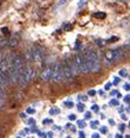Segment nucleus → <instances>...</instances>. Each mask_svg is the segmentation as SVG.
Segmentation results:
<instances>
[{
    "instance_id": "obj_1",
    "label": "nucleus",
    "mask_w": 130,
    "mask_h": 138,
    "mask_svg": "<svg viewBox=\"0 0 130 138\" xmlns=\"http://www.w3.org/2000/svg\"><path fill=\"white\" fill-rule=\"evenodd\" d=\"M22 68H24V59L21 56H19V55H15L13 63H12L10 69V78L13 83H18L20 74L24 70Z\"/></svg>"
},
{
    "instance_id": "obj_2",
    "label": "nucleus",
    "mask_w": 130,
    "mask_h": 138,
    "mask_svg": "<svg viewBox=\"0 0 130 138\" xmlns=\"http://www.w3.org/2000/svg\"><path fill=\"white\" fill-rule=\"evenodd\" d=\"M83 55H84V57H86V60H87V63H88L89 71L90 73H99L101 70L99 54L95 51H93V49H88Z\"/></svg>"
},
{
    "instance_id": "obj_3",
    "label": "nucleus",
    "mask_w": 130,
    "mask_h": 138,
    "mask_svg": "<svg viewBox=\"0 0 130 138\" xmlns=\"http://www.w3.org/2000/svg\"><path fill=\"white\" fill-rule=\"evenodd\" d=\"M123 56H124L123 51H122L121 48H116V49L107 52L106 56H104V62H106L107 64H109V66H111V64H114L116 61L121 60Z\"/></svg>"
},
{
    "instance_id": "obj_4",
    "label": "nucleus",
    "mask_w": 130,
    "mask_h": 138,
    "mask_svg": "<svg viewBox=\"0 0 130 138\" xmlns=\"http://www.w3.org/2000/svg\"><path fill=\"white\" fill-rule=\"evenodd\" d=\"M33 77H34V69L32 67H26V68H24L22 73L20 74L18 84L20 87H25V85H27L33 80Z\"/></svg>"
},
{
    "instance_id": "obj_5",
    "label": "nucleus",
    "mask_w": 130,
    "mask_h": 138,
    "mask_svg": "<svg viewBox=\"0 0 130 138\" xmlns=\"http://www.w3.org/2000/svg\"><path fill=\"white\" fill-rule=\"evenodd\" d=\"M74 61H75L76 66L79 68V71L82 73V74H87L89 73V67H88V63H87V60L84 55L83 54H77L75 57H74Z\"/></svg>"
},
{
    "instance_id": "obj_6",
    "label": "nucleus",
    "mask_w": 130,
    "mask_h": 138,
    "mask_svg": "<svg viewBox=\"0 0 130 138\" xmlns=\"http://www.w3.org/2000/svg\"><path fill=\"white\" fill-rule=\"evenodd\" d=\"M62 67H63V81H68L70 82L73 78L75 77V74L72 69V66L69 63L68 60H66L63 63H62Z\"/></svg>"
},
{
    "instance_id": "obj_7",
    "label": "nucleus",
    "mask_w": 130,
    "mask_h": 138,
    "mask_svg": "<svg viewBox=\"0 0 130 138\" xmlns=\"http://www.w3.org/2000/svg\"><path fill=\"white\" fill-rule=\"evenodd\" d=\"M55 83L63 81V67L61 63H56L54 66V74H53V78H52Z\"/></svg>"
},
{
    "instance_id": "obj_8",
    "label": "nucleus",
    "mask_w": 130,
    "mask_h": 138,
    "mask_svg": "<svg viewBox=\"0 0 130 138\" xmlns=\"http://www.w3.org/2000/svg\"><path fill=\"white\" fill-rule=\"evenodd\" d=\"M32 54H33V60L35 62H41L45 57L44 49L41 47H34L32 48Z\"/></svg>"
},
{
    "instance_id": "obj_9",
    "label": "nucleus",
    "mask_w": 130,
    "mask_h": 138,
    "mask_svg": "<svg viewBox=\"0 0 130 138\" xmlns=\"http://www.w3.org/2000/svg\"><path fill=\"white\" fill-rule=\"evenodd\" d=\"M53 74H54V67L45 68L42 73L40 74V80L41 81H49L53 78Z\"/></svg>"
},
{
    "instance_id": "obj_10",
    "label": "nucleus",
    "mask_w": 130,
    "mask_h": 138,
    "mask_svg": "<svg viewBox=\"0 0 130 138\" xmlns=\"http://www.w3.org/2000/svg\"><path fill=\"white\" fill-rule=\"evenodd\" d=\"M18 43H19V36H18L17 34L12 35V37L8 40V47H15Z\"/></svg>"
},
{
    "instance_id": "obj_11",
    "label": "nucleus",
    "mask_w": 130,
    "mask_h": 138,
    "mask_svg": "<svg viewBox=\"0 0 130 138\" xmlns=\"http://www.w3.org/2000/svg\"><path fill=\"white\" fill-rule=\"evenodd\" d=\"M94 15H95V18H97V19H104V18H106V13H103V12H97V13H95Z\"/></svg>"
},
{
    "instance_id": "obj_12",
    "label": "nucleus",
    "mask_w": 130,
    "mask_h": 138,
    "mask_svg": "<svg viewBox=\"0 0 130 138\" xmlns=\"http://www.w3.org/2000/svg\"><path fill=\"white\" fill-rule=\"evenodd\" d=\"M60 112V110H59L58 108H52L49 109V115H55V114H59Z\"/></svg>"
},
{
    "instance_id": "obj_13",
    "label": "nucleus",
    "mask_w": 130,
    "mask_h": 138,
    "mask_svg": "<svg viewBox=\"0 0 130 138\" xmlns=\"http://www.w3.org/2000/svg\"><path fill=\"white\" fill-rule=\"evenodd\" d=\"M109 104L113 105V107H117V105H118V101H117V100H111Z\"/></svg>"
},
{
    "instance_id": "obj_14",
    "label": "nucleus",
    "mask_w": 130,
    "mask_h": 138,
    "mask_svg": "<svg viewBox=\"0 0 130 138\" xmlns=\"http://www.w3.org/2000/svg\"><path fill=\"white\" fill-rule=\"evenodd\" d=\"M97 125H99V122H97V121H93L92 123H90V126H92L93 129L97 128Z\"/></svg>"
},
{
    "instance_id": "obj_15",
    "label": "nucleus",
    "mask_w": 130,
    "mask_h": 138,
    "mask_svg": "<svg viewBox=\"0 0 130 138\" xmlns=\"http://www.w3.org/2000/svg\"><path fill=\"white\" fill-rule=\"evenodd\" d=\"M77 125H79L80 128L82 129V128H84V126H86V123H84V121H77Z\"/></svg>"
},
{
    "instance_id": "obj_16",
    "label": "nucleus",
    "mask_w": 130,
    "mask_h": 138,
    "mask_svg": "<svg viewBox=\"0 0 130 138\" xmlns=\"http://www.w3.org/2000/svg\"><path fill=\"white\" fill-rule=\"evenodd\" d=\"M83 109H84L83 103H79V104H77V110H79V111H83Z\"/></svg>"
},
{
    "instance_id": "obj_17",
    "label": "nucleus",
    "mask_w": 130,
    "mask_h": 138,
    "mask_svg": "<svg viewBox=\"0 0 130 138\" xmlns=\"http://www.w3.org/2000/svg\"><path fill=\"white\" fill-rule=\"evenodd\" d=\"M120 75L121 76H123V77H125L128 75V73H127V70H124V69H122V70H120Z\"/></svg>"
},
{
    "instance_id": "obj_18",
    "label": "nucleus",
    "mask_w": 130,
    "mask_h": 138,
    "mask_svg": "<svg viewBox=\"0 0 130 138\" xmlns=\"http://www.w3.org/2000/svg\"><path fill=\"white\" fill-rule=\"evenodd\" d=\"M65 104H66V107H67V108H73V107H74L73 102H70V101H69V102H66Z\"/></svg>"
},
{
    "instance_id": "obj_19",
    "label": "nucleus",
    "mask_w": 130,
    "mask_h": 138,
    "mask_svg": "<svg viewBox=\"0 0 130 138\" xmlns=\"http://www.w3.org/2000/svg\"><path fill=\"white\" fill-rule=\"evenodd\" d=\"M1 33L5 34V35H7V34H8V28H7V27L1 28Z\"/></svg>"
},
{
    "instance_id": "obj_20",
    "label": "nucleus",
    "mask_w": 130,
    "mask_h": 138,
    "mask_svg": "<svg viewBox=\"0 0 130 138\" xmlns=\"http://www.w3.org/2000/svg\"><path fill=\"white\" fill-rule=\"evenodd\" d=\"M100 130H101V133H107V132H108V129H107L106 126H102Z\"/></svg>"
},
{
    "instance_id": "obj_21",
    "label": "nucleus",
    "mask_w": 130,
    "mask_h": 138,
    "mask_svg": "<svg viewBox=\"0 0 130 138\" xmlns=\"http://www.w3.org/2000/svg\"><path fill=\"white\" fill-rule=\"evenodd\" d=\"M34 112H35V109H33V108L27 109V114H34Z\"/></svg>"
},
{
    "instance_id": "obj_22",
    "label": "nucleus",
    "mask_w": 130,
    "mask_h": 138,
    "mask_svg": "<svg viewBox=\"0 0 130 138\" xmlns=\"http://www.w3.org/2000/svg\"><path fill=\"white\" fill-rule=\"evenodd\" d=\"M115 41H117V37L116 36H113V37H110L109 40H108V42H115Z\"/></svg>"
},
{
    "instance_id": "obj_23",
    "label": "nucleus",
    "mask_w": 130,
    "mask_h": 138,
    "mask_svg": "<svg viewBox=\"0 0 130 138\" xmlns=\"http://www.w3.org/2000/svg\"><path fill=\"white\" fill-rule=\"evenodd\" d=\"M88 95H89V96H94V95H96V91L95 90H89Z\"/></svg>"
},
{
    "instance_id": "obj_24",
    "label": "nucleus",
    "mask_w": 130,
    "mask_h": 138,
    "mask_svg": "<svg viewBox=\"0 0 130 138\" xmlns=\"http://www.w3.org/2000/svg\"><path fill=\"white\" fill-rule=\"evenodd\" d=\"M84 137H86L84 132H83V131H80V132H79V138H84Z\"/></svg>"
},
{
    "instance_id": "obj_25",
    "label": "nucleus",
    "mask_w": 130,
    "mask_h": 138,
    "mask_svg": "<svg viewBox=\"0 0 130 138\" xmlns=\"http://www.w3.org/2000/svg\"><path fill=\"white\" fill-rule=\"evenodd\" d=\"M90 117H92V114H90V112H86V115H84V118H86V119H89Z\"/></svg>"
},
{
    "instance_id": "obj_26",
    "label": "nucleus",
    "mask_w": 130,
    "mask_h": 138,
    "mask_svg": "<svg viewBox=\"0 0 130 138\" xmlns=\"http://www.w3.org/2000/svg\"><path fill=\"white\" fill-rule=\"evenodd\" d=\"M124 102H127V103H129V102H130V95H127V96L124 97Z\"/></svg>"
},
{
    "instance_id": "obj_27",
    "label": "nucleus",
    "mask_w": 130,
    "mask_h": 138,
    "mask_svg": "<svg viewBox=\"0 0 130 138\" xmlns=\"http://www.w3.org/2000/svg\"><path fill=\"white\" fill-rule=\"evenodd\" d=\"M110 87H111V83H107L106 85H104V89H106V90H109Z\"/></svg>"
},
{
    "instance_id": "obj_28",
    "label": "nucleus",
    "mask_w": 130,
    "mask_h": 138,
    "mask_svg": "<svg viewBox=\"0 0 130 138\" xmlns=\"http://www.w3.org/2000/svg\"><path fill=\"white\" fill-rule=\"evenodd\" d=\"M118 82H120V77H115V78H114V84H118Z\"/></svg>"
},
{
    "instance_id": "obj_29",
    "label": "nucleus",
    "mask_w": 130,
    "mask_h": 138,
    "mask_svg": "<svg viewBox=\"0 0 130 138\" xmlns=\"http://www.w3.org/2000/svg\"><path fill=\"white\" fill-rule=\"evenodd\" d=\"M69 119H70V121H74V119H76V116L75 115H69Z\"/></svg>"
},
{
    "instance_id": "obj_30",
    "label": "nucleus",
    "mask_w": 130,
    "mask_h": 138,
    "mask_svg": "<svg viewBox=\"0 0 130 138\" xmlns=\"http://www.w3.org/2000/svg\"><path fill=\"white\" fill-rule=\"evenodd\" d=\"M92 109H93V110H94V111H99V107H97V105H96V104H94V105H93V107H92Z\"/></svg>"
},
{
    "instance_id": "obj_31",
    "label": "nucleus",
    "mask_w": 130,
    "mask_h": 138,
    "mask_svg": "<svg viewBox=\"0 0 130 138\" xmlns=\"http://www.w3.org/2000/svg\"><path fill=\"white\" fill-rule=\"evenodd\" d=\"M124 89H125V90H130V84L129 83L124 84Z\"/></svg>"
},
{
    "instance_id": "obj_32",
    "label": "nucleus",
    "mask_w": 130,
    "mask_h": 138,
    "mask_svg": "<svg viewBox=\"0 0 130 138\" xmlns=\"http://www.w3.org/2000/svg\"><path fill=\"white\" fill-rule=\"evenodd\" d=\"M48 123H52V119H44V124H48Z\"/></svg>"
},
{
    "instance_id": "obj_33",
    "label": "nucleus",
    "mask_w": 130,
    "mask_h": 138,
    "mask_svg": "<svg viewBox=\"0 0 130 138\" xmlns=\"http://www.w3.org/2000/svg\"><path fill=\"white\" fill-rule=\"evenodd\" d=\"M46 137H47V138H53V133H52V132H47Z\"/></svg>"
},
{
    "instance_id": "obj_34",
    "label": "nucleus",
    "mask_w": 130,
    "mask_h": 138,
    "mask_svg": "<svg viewBox=\"0 0 130 138\" xmlns=\"http://www.w3.org/2000/svg\"><path fill=\"white\" fill-rule=\"evenodd\" d=\"M28 123H29V124H31V125H34L35 121H34V119H33V118H31V119H29V121H28Z\"/></svg>"
},
{
    "instance_id": "obj_35",
    "label": "nucleus",
    "mask_w": 130,
    "mask_h": 138,
    "mask_svg": "<svg viewBox=\"0 0 130 138\" xmlns=\"http://www.w3.org/2000/svg\"><path fill=\"white\" fill-rule=\"evenodd\" d=\"M92 138H100V135H99V133H93Z\"/></svg>"
},
{
    "instance_id": "obj_36",
    "label": "nucleus",
    "mask_w": 130,
    "mask_h": 138,
    "mask_svg": "<svg viewBox=\"0 0 130 138\" xmlns=\"http://www.w3.org/2000/svg\"><path fill=\"white\" fill-rule=\"evenodd\" d=\"M124 129H125V125H123V124L120 125V130H121V131H123Z\"/></svg>"
},
{
    "instance_id": "obj_37",
    "label": "nucleus",
    "mask_w": 130,
    "mask_h": 138,
    "mask_svg": "<svg viewBox=\"0 0 130 138\" xmlns=\"http://www.w3.org/2000/svg\"><path fill=\"white\" fill-rule=\"evenodd\" d=\"M84 1H86V0H80V4H79V6L81 7L83 5V4H84Z\"/></svg>"
},
{
    "instance_id": "obj_38",
    "label": "nucleus",
    "mask_w": 130,
    "mask_h": 138,
    "mask_svg": "<svg viewBox=\"0 0 130 138\" xmlns=\"http://www.w3.org/2000/svg\"><path fill=\"white\" fill-rule=\"evenodd\" d=\"M118 93H117L116 90H114V91H111V96H114V95H117Z\"/></svg>"
},
{
    "instance_id": "obj_39",
    "label": "nucleus",
    "mask_w": 130,
    "mask_h": 138,
    "mask_svg": "<svg viewBox=\"0 0 130 138\" xmlns=\"http://www.w3.org/2000/svg\"><path fill=\"white\" fill-rule=\"evenodd\" d=\"M109 123H110L111 125H115V122H114L113 119H109Z\"/></svg>"
},
{
    "instance_id": "obj_40",
    "label": "nucleus",
    "mask_w": 130,
    "mask_h": 138,
    "mask_svg": "<svg viewBox=\"0 0 130 138\" xmlns=\"http://www.w3.org/2000/svg\"><path fill=\"white\" fill-rule=\"evenodd\" d=\"M20 117L21 118H25V117H26V115H25V114H20Z\"/></svg>"
},
{
    "instance_id": "obj_41",
    "label": "nucleus",
    "mask_w": 130,
    "mask_h": 138,
    "mask_svg": "<svg viewBox=\"0 0 130 138\" xmlns=\"http://www.w3.org/2000/svg\"><path fill=\"white\" fill-rule=\"evenodd\" d=\"M116 138H122V136H121V135H116Z\"/></svg>"
},
{
    "instance_id": "obj_42",
    "label": "nucleus",
    "mask_w": 130,
    "mask_h": 138,
    "mask_svg": "<svg viewBox=\"0 0 130 138\" xmlns=\"http://www.w3.org/2000/svg\"><path fill=\"white\" fill-rule=\"evenodd\" d=\"M127 138H130V135H128V136H127Z\"/></svg>"
},
{
    "instance_id": "obj_43",
    "label": "nucleus",
    "mask_w": 130,
    "mask_h": 138,
    "mask_svg": "<svg viewBox=\"0 0 130 138\" xmlns=\"http://www.w3.org/2000/svg\"><path fill=\"white\" fill-rule=\"evenodd\" d=\"M67 138H70V137H67Z\"/></svg>"
},
{
    "instance_id": "obj_44",
    "label": "nucleus",
    "mask_w": 130,
    "mask_h": 138,
    "mask_svg": "<svg viewBox=\"0 0 130 138\" xmlns=\"http://www.w3.org/2000/svg\"><path fill=\"white\" fill-rule=\"evenodd\" d=\"M18 138H20V137H18Z\"/></svg>"
}]
</instances>
